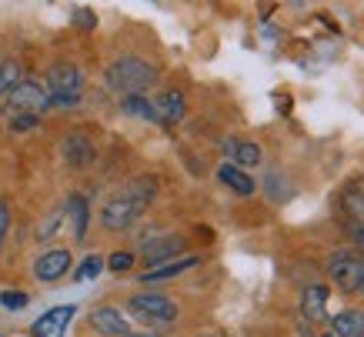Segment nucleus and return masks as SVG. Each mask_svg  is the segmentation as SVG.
<instances>
[{
    "label": "nucleus",
    "mask_w": 364,
    "mask_h": 337,
    "mask_svg": "<svg viewBox=\"0 0 364 337\" xmlns=\"http://www.w3.org/2000/svg\"><path fill=\"white\" fill-rule=\"evenodd\" d=\"M154 194H157V184L144 177V181H134L127 191L114 194L111 200H104V207H100L104 230H127L134 220H141V214L154 200Z\"/></svg>",
    "instance_id": "nucleus-1"
},
{
    "label": "nucleus",
    "mask_w": 364,
    "mask_h": 337,
    "mask_svg": "<svg viewBox=\"0 0 364 337\" xmlns=\"http://www.w3.org/2000/svg\"><path fill=\"white\" fill-rule=\"evenodd\" d=\"M104 77H107V87L111 90L124 94V97H137V94H144L147 87L157 84V67L137 54H124L107 67Z\"/></svg>",
    "instance_id": "nucleus-2"
},
{
    "label": "nucleus",
    "mask_w": 364,
    "mask_h": 337,
    "mask_svg": "<svg viewBox=\"0 0 364 337\" xmlns=\"http://www.w3.org/2000/svg\"><path fill=\"white\" fill-rule=\"evenodd\" d=\"M80 90H84V74H80V67L60 60V64H54L47 70L50 107H74V104H80Z\"/></svg>",
    "instance_id": "nucleus-3"
},
{
    "label": "nucleus",
    "mask_w": 364,
    "mask_h": 337,
    "mask_svg": "<svg viewBox=\"0 0 364 337\" xmlns=\"http://www.w3.org/2000/svg\"><path fill=\"white\" fill-rule=\"evenodd\" d=\"M127 311L131 317L144 321V324H174L177 321V304L161 291H137L127 297Z\"/></svg>",
    "instance_id": "nucleus-4"
},
{
    "label": "nucleus",
    "mask_w": 364,
    "mask_h": 337,
    "mask_svg": "<svg viewBox=\"0 0 364 337\" xmlns=\"http://www.w3.org/2000/svg\"><path fill=\"white\" fill-rule=\"evenodd\" d=\"M328 277L334 281V287L344 294H358L364 281V257L354 250H334L328 261Z\"/></svg>",
    "instance_id": "nucleus-5"
},
{
    "label": "nucleus",
    "mask_w": 364,
    "mask_h": 337,
    "mask_svg": "<svg viewBox=\"0 0 364 337\" xmlns=\"http://www.w3.org/2000/svg\"><path fill=\"white\" fill-rule=\"evenodd\" d=\"M188 254V237L184 234H161V237L147 240L141 247V257L147 264V271H154V267H164L171 261H181Z\"/></svg>",
    "instance_id": "nucleus-6"
},
{
    "label": "nucleus",
    "mask_w": 364,
    "mask_h": 337,
    "mask_svg": "<svg viewBox=\"0 0 364 337\" xmlns=\"http://www.w3.org/2000/svg\"><path fill=\"white\" fill-rule=\"evenodd\" d=\"M7 107L21 110V114H41V110L50 107V94H47V87L37 84V80H21V84L7 94Z\"/></svg>",
    "instance_id": "nucleus-7"
},
{
    "label": "nucleus",
    "mask_w": 364,
    "mask_h": 337,
    "mask_svg": "<svg viewBox=\"0 0 364 337\" xmlns=\"http://www.w3.org/2000/svg\"><path fill=\"white\" fill-rule=\"evenodd\" d=\"M70 264H74V254H70V250L67 247H50L33 261V277L44 281V284H54L70 271Z\"/></svg>",
    "instance_id": "nucleus-8"
},
{
    "label": "nucleus",
    "mask_w": 364,
    "mask_h": 337,
    "mask_svg": "<svg viewBox=\"0 0 364 337\" xmlns=\"http://www.w3.org/2000/svg\"><path fill=\"white\" fill-rule=\"evenodd\" d=\"M90 331L97 337H127L131 334V321L121 307H97L90 314Z\"/></svg>",
    "instance_id": "nucleus-9"
},
{
    "label": "nucleus",
    "mask_w": 364,
    "mask_h": 337,
    "mask_svg": "<svg viewBox=\"0 0 364 337\" xmlns=\"http://www.w3.org/2000/svg\"><path fill=\"white\" fill-rule=\"evenodd\" d=\"M74 314H77V307L74 304L50 307L47 314H41L37 321H33L31 337H64V331H67V324L74 321Z\"/></svg>",
    "instance_id": "nucleus-10"
},
{
    "label": "nucleus",
    "mask_w": 364,
    "mask_h": 337,
    "mask_svg": "<svg viewBox=\"0 0 364 337\" xmlns=\"http://www.w3.org/2000/svg\"><path fill=\"white\" fill-rule=\"evenodd\" d=\"M60 154H64V161L74 167V171H84V167H90L94 164V141H90L87 134H80V131H70L60 141Z\"/></svg>",
    "instance_id": "nucleus-11"
},
{
    "label": "nucleus",
    "mask_w": 364,
    "mask_h": 337,
    "mask_svg": "<svg viewBox=\"0 0 364 337\" xmlns=\"http://www.w3.org/2000/svg\"><path fill=\"white\" fill-rule=\"evenodd\" d=\"M224 154L231 157L234 167H241V171H251V167H261L264 161V151H261V144L254 141H237V137H228L224 141Z\"/></svg>",
    "instance_id": "nucleus-12"
},
{
    "label": "nucleus",
    "mask_w": 364,
    "mask_h": 337,
    "mask_svg": "<svg viewBox=\"0 0 364 337\" xmlns=\"http://www.w3.org/2000/svg\"><path fill=\"white\" fill-rule=\"evenodd\" d=\"M154 110H157V124L174 127V124H181V120H184V114H188L184 94H181V90H164V94H157V97H154Z\"/></svg>",
    "instance_id": "nucleus-13"
},
{
    "label": "nucleus",
    "mask_w": 364,
    "mask_h": 337,
    "mask_svg": "<svg viewBox=\"0 0 364 337\" xmlns=\"http://www.w3.org/2000/svg\"><path fill=\"white\" fill-rule=\"evenodd\" d=\"M338 204H341V210L351 218V224H361L364 220V174L354 177V181H348V184L341 187Z\"/></svg>",
    "instance_id": "nucleus-14"
},
{
    "label": "nucleus",
    "mask_w": 364,
    "mask_h": 337,
    "mask_svg": "<svg viewBox=\"0 0 364 337\" xmlns=\"http://www.w3.org/2000/svg\"><path fill=\"white\" fill-rule=\"evenodd\" d=\"M200 257H181V261H171L164 264V267H154V271H144L141 274V284L144 287H157V284H167V281H174V277H181L184 271H191V267H198Z\"/></svg>",
    "instance_id": "nucleus-15"
},
{
    "label": "nucleus",
    "mask_w": 364,
    "mask_h": 337,
    "mask_svg": "<svg viewBox=\"0 0 364 337\" xmlns=\"http://www.w3.org/2000/svg\"><path fill=\"white\" fill-rule=\"evenodd\" d=\"M64 218H70V230H74V240H84L87 237V228H90V204L84 194H70L64 204Z\"/></svg>",
    "instance_id": "nucleus-16"
},
{
    "label": "nucleus",
    "mask_w": 364,
    "mask_h": 337,
    "mask_svg": "<svg viewBox=\"0 0 364 337\" xmlns=\"http://www.w3.org/2000/svg\"><path fill=\"white\" fill-rule=\"evenodd\" d=\"M218 181H221L228 191H234L237 197H251L254 191H257L254 177L247 174V171H241V167H234L231 161H224L221 167H218Z\"/></svg>",
    "instance_id": "nucleus-17"
},
{
    "label": "nucleus",
    "mask_w": 364,
    "mask_h": 337,
    "mask_svg": "<svg viewBox=\"0 0 364 337\" xmlns=\"http://www.w3.org/2000/svg\"><path fill=\"white\" fill-rule=\"evenodd\" d=\"M328 297H331V287H324V284L304 287V294H301V314L308 321H324L328 317Z\"/></svg>",
    "instance_id": "nucleus-18"
},
{
    "label": "nucleus",
    "mask_w": 364,
    "mask_h": 337,
    "mask_svg": "<svg viewBox=\"0 0 364 337\" xmlns=\"http://www.w3.org/2000/svg\"><path fill=\"white\" fill-rule=\"evenodd\" d=\"M331 334L334 337H364V311L361 307H348L341 314H334Z\"/></svg>",
    "instance_id": "nucleus-19"
},
{
    "label": "nucleus",
    "mask_w": 364,
    "mask_h": 337,
    "mask_svg": "<svg viewBox=\"0 0 364 337\" xmlns=\"http://www.w3.org/2000/svg\"><path fill=\"white\" fill-rule=\"evenodd\" d=\"M121 107H124V114H131V117H141V120H151V124H157L154 100H147V94H137V97H124Z\"/></svg>",
    "instance_id": "nucleus-20"
},
{
    "label": "nucleus",
    "mask_w": 364,
    "mask_h": 337,
    "mask_svg": "<svg viewBox=\"0 0 364 337\" xmlns=\"http://www.w3.org/2000/svg\"><path fill=\"white\" fill-rule=\"evenodd\" d=\"M21 80H23V67L17 64V60H4V64H0V97H7Z\"/></svg>",
    "instance_id": "nucleus-21"
},
{
    "label": "nucleus",
    "mask_w": 364,
    "mask_h": 337,
    "mask_svg": "<svg viewBox=\"0 0 364 337\" xmlns=\"http://www.w3.org/2000/svg\"><path fill=\"white\" fill-rule=\"evenodd\" d=\"M104 271V261H100L97 254H90V257H84V264L77 267V274H74V281L84 284V281H94L97 274Z\"/></svg>",
    "instance_id": "nucleus-22"
},
{
    "label": "nucleus",
    "mask_w": 364,
    "mask_h": 337,
    "mask_svg": "<svg viewBox=\"0 0 364 337\" xmlns=\"http://www.w3.org/2000/svg\"><path fill=\"white\" fill-rule=\"evenodd\" d=\"M60 224H64V207H60V210H50V214H47V220L41 224V228H37V237H41V240L54 237L57 230H60Z\"/></svg>",
    "instance_id": "nucleus-23"
},
{
    "label": "nucleus",
    "mask_w": 364,
    "mask_h": 337,
    "mask_svg": "<svg viewBox=\"0 0 364 337\" xmlns=\"http://www.w3.org/2000/svg\"><path fill=\"white\" fill-rule=\"evenodd\" d=\"M27 304H31V297L23 291H0V307H7V311H23Z\"/></svg>",
    "instance_id": "nucleus-24"
},
{
    "label": "nucleus",
    "mask_w": 364,
    "mask_h": 337,
    "mask_svg": "<svg viewBox=\"0 0 364 337\" xmlns=\"http://www.w3.org/2000/svg\"><path fill=\"white\" fill-rule=\"evenodd\" d=\"M134 261H137V257H134L131 250H114L111 261H107V267H111L114 274H124V271H131L134 267Z\"/></svg>",
    "instance_id": "nucleus-25"
},
{
    "label": "nucleus",
    "mask_w": 364,
    "mask_h": 337,
    "mask_svg": "<svg viewBox=\"0 0 364 337\" xmlns=\"http://www.w3.org/2000/svg\"><path fill=\"white\" fill-rule=\"evenodd\" d=\"M7 234H11V204L0 197V247H4Z\"/></svg>",
    "instance_id": "nucleus-26"
},
{
    "label": "nucleus",
    "mask_w": 364,
    "mask_h": 337,
    "mask_svg": "<svg viewBox=\"0 0 364 337\" xmlns=\"http://www.w3.org/2000/svg\"><path fill=\"white\" fill-rule=\"evenodd\" d=\"M37 124H41V117H37V114H17V117L11 120L14 131H31V127H37Z\"/></svg>",
    "instance_id": "nucleus-27"
},
{
    "label": "nucleus",
    "mask_w": 364,
    "mask_h": 337,
    "mask_svg": "<svg viewBox=\"0 0 364 337\" xmlns=\"http://www.w3.org/2000/svg\"><path fill=\"white\" fill-rule=\"evenodd\" d=\"M74 23H77V27H94V23H97V17H94V14L90 11H74Z\"/></svg>",
    "instance_id": "nucleus-28"
},
{
    "label": "nucleus",
    "mask_w": 364,
    "mask_h": 337,
    "mask_svg": "<svg viewBox=\"0 0 364 337\" xmlns=\"http://www.w3.org/2000/svg\"><path fill=\"white\" fill-rule=\"evenodd\" d=\"M348 234H351V240L358 244V250H361V257H364V220H361V224H351V230H348Z\"/></svg>",
    "instance_id": "nucleus-29"
},
{
    "label": "nucleus",
    "mask_w": 364,
    "mask_h": 337,
    "mask_svg": "<svg viewBox=\"0 0 364 337\" xmlns=\"http://www.w3.org/2000/svg\"><path fill=\"white\" fill-rule=\"evenodd\" d=\"M127 337H164V334H157V331H131Z\"/></svg>",
    "instance_id": "nucleus-30"
},
{
    "label": "nucleus",
    "mask_w": 364,
    "mask_h": 337,
    "mask_svg": "<svg viewBox=\"0 0 364 337\" xmlns=\"http://www.w3.org/2000/svg\"><path fill=\"white\" fill-rule=\"evenodd\" d=\"M358 294H361V297H364V281H361V287H358Z\"/></svg>",
    "instance_id": "nucleus-31"
},
{
    "label": "nucleus",
    "mask_w": 364,
    "mask_h": 337,
    "mask_svg": "<svg viewBox=\"0 0 364 337\" xmlns=\"http://www.w3.org/2000/svg\"><path fill=\"white\" fill-rule=\"evenodd\" d=\"M321 337H334V334H321Z\"/></svg>",
    "instance_id": "nucleus-32"
},
{
    "label": "nucleus",
    "mask_w": 364,
    "mask_h": 337,
    "mask_svg": "<svg viewBox=\"0 0 364 337\" xmlns=\"http://www.w3.org/2000/svg\"><path fill=\"white\" fill-rule=\"evenodd\" d=\"M0 337H4V334H0Z\"/></svg>",
    "instance_id": "nucleus-33"
}]
</instances>
